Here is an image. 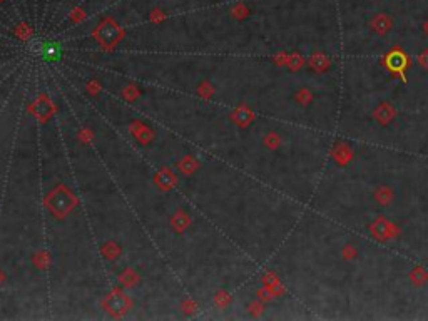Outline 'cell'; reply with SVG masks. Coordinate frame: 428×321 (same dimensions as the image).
Segmentation results:
<instances>
[{
    "mask_svg": "<svg viewBox=\"0 0 428 321\" xmlns=\"http://www.w3.org/2000/svg\"><path fill=\"white\" fill-rule=\"evenodd\" d=\"M95 244L114 289V319L184 318L197 308L85 134L50 69L42 67Z\"/></svg>",
    "mask_w": 428,
    "mask_h": 321,
    "instance_id": "cell-1",
    "label": "cell"
},
{
    "mask_svg": "<svg viewBox=\"0 0 428 321\" xmlns=\"http://www.w3.org/2000/svg\"><path fill=\"white\" fill-rule=\"evenodd\" d=\"M52 74L117 186L199 311L214 309L224 289L218 261L223 244L218 226L169 177L152 166L59 69H52Z\"/></svg>",
    "mask_w": 428,
    "mask_h": 321,
    "instance_id": "cell-2",
    "label": "cell"
},
{
    "mask_svg": "<svg viewBox=\"0 0 428 321\" xmlns=\"http://www.w3.org/2000/svg\"><path fill=\"white\" fill-rule=\"evenodd\" d=\"M35 109L52 319L114 318V289L95 244L44 69L35 67Z\"/></svg>",
    "mask_w": 428,
    "mask_h": 321,
    "instance_id": "cell-3",
    "label": "cell"
},
{
    "mask_svg": "<svg viewBox=\"0 0 428 321\" xmlns=\"http://www.w3.org/2000/svg\"><path fill=\"white\" fill-rule=\"evenodd\" d=\"M0 319H52L34 64L0 207Z\"/></svg>",
    "mask_w": 428,
    "mask_h": 321,
    "instance_id": "cell-4",
    "label": "cell"
},
{
    "mask_svg": "<svg viewBox=\"0 0 428 321\" xmlns=\"http://www.w3.org/2000/svg\"><path fill=\"white\" fill-rule=\"evenodd\" d=\"M386 64H388V67L391 70H395V72H400L401 77H403V80H406L405 79V69H406V64H408V60H406V55L401 52V50H393V52L388 55V59H386Z\"/></svg>",
    "mask_w": 428,
    "mask_h": 321,
    "instance_id": "cell-5",
    "label": "cell"
}]
</instances>
